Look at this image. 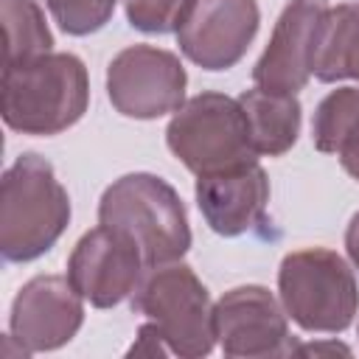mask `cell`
Instances as JSON below:
<instances>
[{
    "instance_id": "obj_1",
    "label": "cell",
    "mask_w": 359,
    "mask_h": 359,
    "mask_svg": "<svg viewBox=\"0 0 359 359\" xmlns=\"http://www.w3.org/2000/svg\"><path fill=\"white\" fill-rule=\"evenodd\" d=\"M87 104L90 79L76 53L50 50L3 70V121L20 135H59L81 121Z\"/></svg>"
},
{
    "instance_id": "obj_2",
    "label": "cell",
    "mask_w": 359,
    "mask_h": 359,
    "mask_svg": "<svg viewBox=\"0 0 359 359\" xmlns=\"http://www.w3.org/2000/svg\"><path fill=\"white\" fill-rule=\"evenodd\" d=\"M70 224V196L53 165L25 151L3 174L0 191V252L8 264L45 255Z\"/></svg>"
},
{
    "instance_id": "obj_3",
    "label": "cell",
    "mask_w": 359,
    "mask_h": 359,
    "mask_svg": "<svg viewBox=\"0 0 359 359\" xmlns=\"http://www.w3.org/2000/svg\"><path fill=\"white\" fill-rule=\"evenodd\" d=\"M98 224L126 233L146 266L180 261L191 247L188 210L171 182L149 171L118 177L98 202Z\"/></svg>"
},
{
    "instance_id": "obj_4",
    "label": "cell",
    "mask_w": 359,
    "mask_h": 359,
    "mask_svg": "<svg viewBox=\"0 0 359 359\" xmlns=\"http://www.w3.org/2000/svg\"><path fill=\"white\" fill-rule=\"evenodd\" d=\"M278 294L286 314L314 334H342L359 311L356 275L328 247L286 252L278 266Z\"/></svg>"
},
{
    "instance_id": "obj_5",
    "label": "cell",
    "mask_w": 359,
    "mask_h": 359,
    "mask_svg": "<svg viewBox=\"0 0 359 359\" xmlns=\"http://www.w3.org/2000/svg\"><path fill=\"white\" fill-rule=\"evenodd\" d=\"M132 311L163 334L171 356L199 359L216 345L213 303L208 286L182 261L146 266L132 292Z\"/></svg>"
},
{
    "instance_id": "obj_6",
    "label": "cell",
    "mask_w": 359,
    "mask_h": 359,
    "mask_svg": "<svg viewBox=\"0 0 359 359\" xmlns=\"http://www.w3.org/2000/svg\"><path fill=\"white\" fill-rule=\"evenodd\" d=\"M165 143L171 154L196 177L258 160L238 98L210 90L188 98L171 115Z\"/></svg>"
},
{
    "instance_id": "obj_7",
    "label": "cell",
    "mask_w": 359,
    "mask_h": 359,
    "mask_svg": "<svg viewBox=\"0 0 359 359\" xmlns=\"http://www.w3.org/2000/svg\"><path fill=\"white\" fill-rule=\"evenodd\" d=\"M188 73L177 53L154 45H129L107 65V95L115 112L154 121L185 104Z\"/></svg>"
},
{
    "instance_id": "obj_8",
    "label": "cell",
    "mask_w": 359,
    "mask_h": 359,
    "mask_svg": "<svg viewBox=\"0 0 359 359\" xmlns=\"http://www.w3.org/2000/svg\"><path fill=\"white\" fill-rule=\"evenodd\" d=\"M213 328L224 356L264 359L294 351L283 303L258 283L227 289L213 303Z\"/></svg>"
},
{
    "instance_id": "obj_9",
    "label": "cell",
    "mask_w": 359,
    "mask_h": 359,
    "mask_svg": "<svg viewBox=\"0 0 359 359\" xmlns=\"http://www.w3.org/2000/svg\"><path fill=\"white\" fill-rule=\"evenodd\" d=\"M143 272L146 258L140 247L107 224L87 230L67 258V280L95 309H112L132 297Z\"/></svg>"
},
{
    "instance_id": "obj_10",
    "label": "cell",
    "mask_w": 359,
    "mask_h": 359,
    "mask_svg": "<svg viewBox=\"0 0 359 359\" xmlns=\"http://www.w3.org/2000/svg\"><path fill=\"white\" fill-rule=\"evenodd\" d=\"M84 297L67 275H36L17 292L8 314V337L25 356L67 345L84 323Z\"/></svg>"
},
{
    "instance_id": "obj_11",
    "label": "cell",
    "mask_w": 359,
    "mask_h": 359,
    "mask_svg": "<svg viewBox=\"0 0 359 359\" xmlns=\"http://www.w3.org/2000/svg\"><path fill=\"white\" fill-rule=\"evenodd\" d=\"M258 25L255 0H196L177 31V45L202 70H230L244 59Z\"/></svg>"
},
{
    "instance_id": "obj_12",
    "label": "cell",
    "mask_w": 359,
    "mask_h": 359,
    "mask_svg": "<svg viewBox=\"0 0 359 359\" xmlns=\"http://www.w3.org/2000/svg\"><path fill=\"white\" fill-rule=\"evenodd\" d=\"M328 11L325 0H292L280 11L272 36L252 67V81L261 90L294 93L311 79L314 45L320 22Z\"/></svg>"
},
{
    "instance_id": "obj_13",
    "label": "cell",
    "mask_w": 359,
    "mask_h": 359,
    "mask_svg": "<svg viewBox=\"0 0 359 359\" xmlns=\"http://www.w3.org/2000/svg\"><path fill=\"white\" fill-rule=\"evenodd\" d=\"M194 194L208 227L224 238H236L264 222L269 202V177L261 163L252 160L233 168L199 174Z\"/></svg>"
},
{
    "instance_id": "obj_14",
    "label": "cell",
    "mask_w": 359,
    "mask_h": 359,
    "mask_svg": "<svg viewBox=\"0 0 359 359\" xmlns=\"http://www.w3.org/2000/svg\"><path fill=\"white\" fill-rule=\"evenodd\" d=\"M238 104L247 115L250 140L258 157H280L297 143L303 107L294 93H272L252 87L238 95Z\"/></svg>"
},
{
    "instance_id": "obj_15",
    "label": "cell",
    "mask_w": 359,
    "mask_h": 359,
    "mask_svg": "<svg viewBox=\"0 0 359 359\" xmlns=\"http://www.w3.org/2000/svg\"><path fill=\"white\" fill-rule=\"evenodd\" d=\"M311 76L325 84L359 81V3L328 6L317 31Z\"/></svg>"
},
{
    "instance_id": "obj_16",
    "label": "cell",
    "mask_w": 359,
    "mask_h": 359,
    "mask_svg": "<svg viewBox=\"0 0 359 359\" xmlns=\"http://www.w3.org/2000/svg\"><path fill=\"white\" fill-rule=\"evenodd\" d=\"M6 31V65L28 62L53 50V34L36 0H0Z\"/></svg>"
},
{
    "instance_id": "obj_17",
    "label": "cell",
    "mask_w": 359,
    "mask_h": 359,
    "mask_svg": "<svg viewBox=\"0 0 359 359\" xmlns=\"http://www.w3.org/2000/svg\"><path fill=\"white\" fill-rule=\"evenodd\" d=\"M356 129H359V87H337L314 109L311 143L323 154H337Z\"/></svg>"
},
{
    "instance_id": "obj_18",
    "label": "cell",
    "mask_w": 359,
    "mask_h": 359,
    "mask_svg": "<svg viewBox=\"0 0 359 359\" xmlns=\"http://www.w3.org/2000/svg\"><path fill=\"white\" fill-rule=\"evenodd\" d=\"M196 0H123L126 20L143 34H177Z\"/></svg>"
},
{
    "instance_id": "obj_19",
    "label": "cell",
    "mask_w": 359,
    "mask_h": 359,
    "mask_svg": "<svg viewBox=\"0 0 359 359\" xmlns=\"http://www.w3.org/2000/svg\"><path fill=\"white\" fill-rule=\"evenodd\" d=\"M118 0H45L53 22L70 36H87L101 31Z\"/></svg>"
},
{
    "instance_id": "obj_20",
    "label": "cell",
    "mask_w": 359,
    "mask_h": 359,
    "mask_svg": "<svg viewBox=\"0 0 359 359\" xmlns=\"http://www.w3.org/2000/svg\"><path fill=\"white\" fill-rule=\"evenodd\" d=\"M129 356H171V351H168L163 334L157 331V325L146 320V323L137 328V339H135V345L129 348Z\"/></svg>"
},
{
    "instance_id": "obj_21",
    "label": "cell",
    "mask_w": 359,
    "mask_h": 359,
    "mask_svg": "<svg viewBox=\"0 0 359 359\" xmlns=\"http://www.w3.org/2000/svg\"><path fill=\"white\" fill-rule=\"evenodd\" d=\"M337 157H339V165L345 168V174L359 182V129L342 143V149L337 151Z\"/></svg>"
},
{
    "instance_id": "obj_22",
    "label": "cell",
    "mask_w": 359,
    "mask_h": 359,
    "mask_svg": "<svg viewBox=\"0 0 359 359\" xmlns=\"http://www.w3.org/2000/svg\"><path fill=\"white\" fill-rule=\"evenodd\" d=\"M345 250H348V258H351L353 269H359V213H353L351 222H348V230H345Z\"/></svg>"
}]
</instances>
